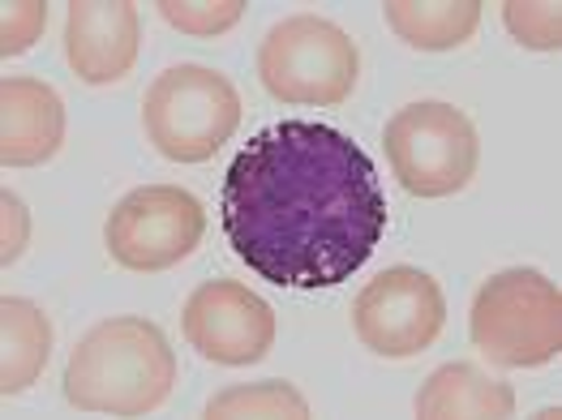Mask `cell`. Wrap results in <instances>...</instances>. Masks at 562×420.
<instances>
[{
    "mask_svg": "<svg viewBox=\"0 0 562 420\" xmlns=\"http://www.w3.org/2000/svg\"><path fill=\"white\" fill-rule=\"evenodd\" d=\"M142 47L138 9L130 0H74L65 18V60L69 69L91 82L108 87L121 82Z\"/></svg>",
    "mask_w": 562,
    "mask_h": 420,
    "instance_id": "30bf717a",
    "label": "cell"
},
{
    "mask_svg": "<svg viewBox=\"0 0 562 420\" xmlns=\"http://www.w3.org/2000/svg\"><path fill=\"white\" fill-rule=\"evenodd\" d=\"M206 417H292L305 420L310 417V404L305 395L292 386V382H249V386H228L224 395H215L206 404Z\"/></svg>",
    "mask_w": 562,
    "mask_h": 420,
    "instance_id": "9a60e30c",
    "label": "cell"
},
{
    "mask_svg": "<svg viewBox=\"0 0 562 420\" xmlns=\"http://www.w3.org/2000/svg\"><path fill=\"white\" fill-rule=\"evenodd\" d=\"M159 13L168 26H177L181 35L193 39H215L224 31H233L245 13L240 0H159Z\"/></svg>",
    "mask_w": 562,
    "mask_h": 420,
    "instance_id": "2e32d148",
    "label": "cell"
},
{
    "mask_svg": "<svg viewBox=\"0 0 562 420\" xmlns=\"http://www.w3.org/2000/svg\"><path fill=\"white\" fill-rule=\"evenodd\" d=\"M382 146H386L395 181L413 197L460 193L476 177V159H481L472 121L460 107L438 103V99L400 107L382 129Z\"/></svg>",
    "mask_w": 562,
    "mask_h": 420,
    "instance_id": "8992f818",
    "label": "cell"
},
{
    "mask_svg": "<svg viewBox=\"0 0 562 420\" xmlns=\"http://www.w3.org/2000/svg\"><path fill=\"white\" fill-rule=\"evenodd\" d=\"M472 348L498 370H537L562 352V292L541 271H503L472 296Z\"/></svg>",
    "mask_w": 562,
    "mask_h": 420,
    "instance_id": "3957f363",
    "label": "cell"
},
{
    "mask_svg": "<svg viewBox=\"0 0 562 420\" xmlns=\"http://www.w3.org/2000/svg\"><path fill=\"white\" fill-rule=\"evenodd\" d=\"M142 125L164 159L206 163L240 125V94L206 65H172L142 99Z\"/></svg>",
    "mask_w": 562,
    "mask_h": 420,
    "instance_id": "5b68a950",
    "label": "cell"
},
{
    "mask_svg": "<svg viewBox=\"0 0 562 420\" xmlns=\"http://www.w3.org/2000/svg\"><path fill=\"white\" fill-rule=\"evenodd\" d=\"M447 322V300L434 275L417 266H391L378 280L361 287L352 305V327L357 339L386 361H408L422 356L425 348L442 334Z\"/></svg>",
    "mask_w": 562,
    "mask_h": 420,
    "instance_id": "ba28073f",
    "label": "cell"
},
{
    "mask_svg": "<svg viewBox=\"0 0 562 420\" xmlns=\"http://www.w3.org/2000/svg\"><path fill=\"white\" fill-rule=\"evenodd\" d=\"M65 141V103L40 78H4L0 87V163L35 168Z\"/></svg>",
    "mask_w": 562,
    "mask_h": 420,
    "instance_id": "8fae6325",
    "label": "cell"
},
{
    "mask_svg": "<svg viewBox=\"0 0 562 420\" xmlns=\"http://www.w3.org/2000/svg\"><path fill=\"white\" fill-rule=\"evenodd\" d=\"M189 348L215 365H258L276 343V309L236 280H206L193 287L181 314Z\"/></svg>",
    "mask_w": 562,
    "mask_h": 420,
    "instance_id": "9c48e42d",
    "label": "cell"
},
{
    "mask_svg": "<svg viewBox=\"0 0 562 420\" xmlns=\"http://www.w3.org/2000/svg\"><path fill=\"white\" fill-rule=\"evenodd\" d=\"M233 253L276 287L352 280L386 236L374 159L330 125L280 121L236 150L220 193Z\"/></svg>",
    "mask_w": 562,
    "mask_h": 420,
    "instance_id": "6da1fadb",
    "label": "cell"
},
{
    "mask_svg": "<svg viewBox=\"0 0 562 420\" xmlns=\"http://www.w3.org/2000/svg\"><path fill=\"white\" fill-rule=\"evenodd\" d=\"M503 22L516 35V44L532 52H559L562 47V9L550 0H507Z\"/></svg>",
    "mask_w": 562,
    "mask_h": 420,
    "instance_id": "e0dca14e",
    "label": "cell"
},
{
    "mask_svg": "<svg viewBox=\"0 0 562 420\" xmlns=\"http://www.w3.org/2000/svg\"><path fill=\"white\" fill-rule=\"evenodd\" d=\"M177 382V352L146 318H108L91 327L65 365V399L78 412L146 417Z\"/></svg>",
    "mask_w": 562,
    "mask_h": 420,
    "instance_id": "7a4b0ae2",
    "label": "cell"
},
{
    "mask_svg": "<svg viewBox=\"0 0 562 420\" xmlns=\"http://www.w3.org/2000/svg\"><path fill=\"white\" fill-rule=\"evenodd\" d=\"M52 352V322L35 300H0V395H22L44 374Z\"/></svg>",
    "mask_w": 562,
    "mask_h": 420,
    "instance_id": "4fadbf2b",
    "label": "cell"
},
{
    "mask_svg": "<svg viewBox=\"0 0 562 420\" xmlns=\"http://www.w3.org/2000/svg\"><path fill=\"white\" fill-rule=\"evenodd\" d=\"M0 211H4V249H0V262L9 266V262H18L22 258V249H26V236H31V219H26V206L4 189V197H0Z\"/></svg>",
    "mask_w": 562,
    "mask_h": 420,
    "instance_id": "d6986e66",
    "label": "cell"
},
{
    "mask_svg": "<svg viewBox=\"0 0 562 420\" xmlns=\"http://www.w3.org/2000/svg\"><path fill=\"white\" fill-rule=\"evenodd\" d=\"M417 417H516V390L469 361H456L425 377L422 395H417Z\"/></svg>",
    "mask_w": 562,
    "mask_h": 420,
    "instance_id": "7c38bea8",
    "label": "cell"
},
{
    "mask_svg": "<svg viewBox=\"0 0 562 420\" xmlns=\"http://www.w3.org/2000/svg\"><path fill=\"white\" fill-rule=\"evenodd\" d=\"M202 232H206V211L189 189L142 185L112 206L103 240L125 271L150 275L186 262L202 245Z\"/></svg>",
    "mask_w": 562,
    "mask_h": 420,
    "instance_id": "52a82bcc",
    "label": "cell"
},
{
    "mask_svg": "<svg viewBox=\"0 0 562 420\" xmlns=\"http://www.w3.org/2000/svg\"><path fill=\"white\" fill-rule=\"evenodd\" d=\"M258 78L280 103L339 107L361 78V52L352 35H344L327 18L292 13L276 22L258 47Z\"/></svg>",
    "mask_w": 562,
    "mask_h": 420,
    "instance_id": "277c9868",
    "label": "cell"
},
{
    "mask_svg": "<svg viewBox=\"0 0 562 420\" xmlns=\"http://www.w3.org/2000/svg\"><path fill=\"white\" fill-rule=\"evenodd\" d=\"M44 26H47V4H35V0L4 4V13H0V52H4V60L31 52L35 39L44 35Z\"/></svg>",
    "mask_w": 562,
    "mask_h": 420,
    "instance_id": "ac0fdd59",
    "label": "cell"
},
{
    "mask_svg": "<svg viewBox=\"0 0 562 420\" xmlns=\"http://www.w3.org/2000/svg\"><path fill=\"white\" fill-rule=\"evenodd\" d=\"M382 13L404 44L422 52L464 47L481 26V0H386Z\"/></svg>",
    "mask_w": 562,
    "mask_h": 420,
    "instance_id": "5bb4252c",
    "label": "cell"
}]
</instances>
